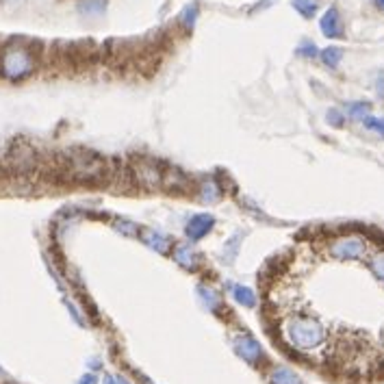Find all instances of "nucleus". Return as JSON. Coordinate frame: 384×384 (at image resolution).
I'll use <instances>...</instances> for the list:
<instances>
[{"mask_svg":"<svg viewBox=\"0 0 384 384\" xmlns=\"http://www.w3.org/2000/svg\"><path fill=\"white\" fill-rule=\"evenodd\" d=\"M284 334H287V341L295 350H315L324 343L326 328L315 317L295 315V317L287 319Z\"/></svg>","mask_w":384,"mask_h":384,"instance_id":"nucleus-1","label":"nucleus"},{"mask_svg":"<svg viewBox=\"0 0 384 384\" xmlns=\"http://www.w3.org/2000/svg\"><path fill=\"white\" fill-rule=\"evenodd\" d=\"M37 59L35 53L24 46L22 41H11V44L0 55V72L9 80H24L35 72Z\"/></svg>","mask_w":384,"mask_h":384,"instance_id":"nucleus-2","label":"nucleus"},{"mask_svg":"<svg viewBox=\"0 0 384 384\" xmlns=\"http://www.w3.org/2000/svg\"><path fill=\"white\" fill-rule=\"evenodd\" d=\"M68 172L78 183H98L107 174V165L100 156L92 152H72L68 159Z\"/></svg>","mask_w":384,"mask_h":384,"instance_id":"nucleus-3","label":"nucleus"},{"mask_svg":"<svg viewBox=\"0 0 384 384\" xmlns=\"http://www.w3.org/2000/svg\"><path fill=\"white\" fill-rule=\"evenodd\" d=\"M369 243L361 235H343L328 243V254L334 261H358L365 259Z\"/></svg>","mask_w":384,"mask_h":384,"instance_id":"nucleus-4","label":"nucleus"},{"mask_svg":"<svg viewBox=\"0 0 384 384\" xmlns=\"http://www.w3.org/2000/svg\"><path fill=\"white\" fill-rule=\"evenodd\" d=\"M163 169L159 167L156 161H150V159H137L133 163V176H135V183L144 189H156L163 185Z\"/></svg>","mask_w":384,"mask_h":384,"instance_id":"nucleus-5","label":"nucleus"},{"mask_svg":"<svg viewBox=\"0 0 384 384\" xmlns=\"http://www.w3.org/2000/svg\"><path fill=\"white\" fill-rule=\"evenodd\" d=\"M7 163H9V167L14 169L16 174H31L33 169L37 167V152H35L28 144L18 142V144H14V148L9 150Z\"/></svg>","mask_w":384,"mask_h":384,"instance_id":"nucleus-6","label":"nucleus"},{"mask_svg":"<svg viewBox=\"0 0 384 384\" xmlns=\"http://www.w3.org/2000/svg\"><path fill=\"white\" fill-rule=\"evenodd\" d=\"M319 28H321V33H324L328 39H341V37L346 35L343 20H341V14H338L336 7L326 9V14L319 18Z\"/></svg>","mask_w":384,"mask_h":384,"instance_id":"nucleus-7","label":"nucleus"},{"mask_svg":"<svg viewBox=\"0 0 384 384\" xmlns=\"http://www.w3.org/2000/svg\"><path fill=\"white\" fill-rule=\"evenodd\" d=\"M235 350H237V354H239L243 361H247L250 365H256V363L263 361V350H261V346L256 343V338H252L250 334L237 336Z\"/></svg>","mask_w":384,"mask_h":384,"instance_id":"nucleus-8","label":"nucleus"},{"mask_svg":"<svg viewBox=\"0 0 384 384\" xmlns=\"http://www.w3.org/2000/svg\"><path fill=\"white\" fill-rule=\"evenodd\" d=\"M213 226H215V218L210 215V213H198V215H193L187 226H185V233L191 241H198V239H204Z\"/></svg>","mask_w":384,"mask_h":384,"instance_id":"nucleus-9","label":"nucleus"},{"mask_svg":"<svg viewBox=\"0 0 384 384\" xmlns=\"http://www.w3.org/2000/svg\"><path fill=\"white\" fill-rule=\"evenodd\" d=\"M174 261L185 270H196L200 265V256L189 243H181L174 247Z\"/></svg>","mask_w":384,"mask_h":384,"instance_id":"nucleus-10","label":"nucleus"},{"mask_svg":"<svg viewBox=\"0 0 384 384\" xmlns=\"http://www.w3.org/2000/svg\"><path fill=\"white\" fill-rule=\"evenodd\" d=\"M76 9L82 18H100L107 11V0H80Z\"/></svg>","mask_w":384,"mask_h":384,"instance_id":"nucleus-11","label":"nucleus"},{"mask_svg":"<svg viewBox=\"0 0 384 384\" xmlns=\"http://www.w3.org/2000/svg\"><path fill=\"white\" fill-rule=\"evenodd\" d=\"M142 241H144L148 247H152V250H156V252H161V254H165V252L169 250V239L163 237V235L156 233V230H144V233H142Z\"/></svg>","mask_w":384,"mask_h":384,"instance_id":"nucleus-12","label":"nucleus"},{"mask_svg":"<svg viewBox=\"0 0 384 384\" xmlns=\"http://www.w3.org/2000/svg\"><path fill=\"white\" fill-rule=\"evenodd\" d=\"M163 185L169 189H187L189 181L183 172H178V169H167L163 174Z\"/></svg>","mask_w":384,"mask_h":384,"instance_id":"nucleus-13","label":"nucleus"},{"mask_svg":"<svg viewBox=\"0 0 384 384\" xmlns=\"http://www.w3.org/2000/svg\"><path fill=\"white\" fill-rule=\"evenodd\" d=\"M222 198V189L220 185L213 181V178H206L200 187V200L202 202H218Z\"/></svg>","mask_w":384,"mask_h":384,"instance_id":"nucleus-14","label":"nucleus"},{"mask_svg":"<svg viewBox=\"0 0 384 384\" xmlns=\"http://www.w3.org/2000/svg\"><path fill=\"white\" fill-rule=\"evenodd\" d=\"M270 382H272V384H302V380L297 378V373H293V371L287 369V367L274 369L272 375H270Z\"/></svg>","mask_w":384,"mask_h":384,"instance_id":"nucleus-15","label":"nucleus"},{"mask_svg":"<svg viewBox=\"0 0 384 384\" xmlns=\"http://www.w3.org/2000/svg\"><path fill=\"white\" fill-rule=\"evenodd\" d=\"M233 295H235V300H237L241 306H245V309H254V306H256V295H254V291H252L250 287L237 284V287L233 289Z\"/></svg>","mask_w":384,"mask_h":384,"instance_id":"nucleus-16","label":"nucleus"},{"mask_svg":"<svg viewBox=\"0 0 384 384\" xmlns=\"http://www.w3.org/2000/svg\"><path fill=\"white\" fill-rule=\"evenodd\" d=\"M198 293H200V300H202V304L208 309V311H220V297H218V293L213 291V289H208V287H204V284H200L198 287Z\"/></svg>","mask_w":384,"mask_h":384,"instance_id":"nucleus-17","label":"nucleus"},{"mask_svg":"<svg viewBox=\"0 0 384 384\" xmlns=\"http://www.w3.org/2000/svg\"><path fill=\"white\" fill-rule=\"evenodd\" d=\"M319 57H321V61H324V65H326V68L336 70V68H338V63H341V59H343V50H341L338 46H328L326 50H321V53H319Z\"/></svg>","mask_w":384,"mask_h":384,"instance_id":"nucleus-18","label":"nucleus"},{"mask_svg":"<svg viewBox=\"0 0 384 384\" xmlns=\"http://www.w3.org/2000/svg\"><path fill=\"white\" fill-rule=\"evenodd\" d=\"M291 5H293V9L300 14L302 18H315L317 16V9H319V5H317V0H291Z\"/></svg>","mask_w":384,"mask_h":384,"instance_id":"nucleus-19","label":"nucleus"},{"mask_svg":"<svg viewBox=\"0 0 384 384\" xmlns=\"http://www.w3.org/2000/svg\"><path fill=\"white\" fill-rule=\"evenodd\" d=\"M198 18H200V5H198V3H189V5L183 9V14H181V24H183L187 31H191Z\"/></svg>","mask_w":384,"mask_h":384,"instance_id":"nucleus-20","label":"nucleus"},{"mask_svg":"<svg viewBox=\"0 0 384 384\" xmlns=\"http://www.w3.org/2000/svg\"><path fill=\"white\" fill-rule=\"evenodd\" d=\"M369 111H371V105L369 102H350L348 105V113H350V117L352 119H365L367 115H369Z\"/></svg>","mask_w":384,"mask_h":384,"instance_id":"nucleus-21","label":"nucleus"},{"mask_svg":"<svg viewBox=\"0 0 384 384\" xmlns=\"http://www.w3.org/2000/svg\"><path fill=\"white\" fill-rule=\"evenodd\" d=\"M369 267H371L373 276L384 282V250H380V252H375V254L371 256Z\"/></svg>","mask_w":384,"mask_h":384,"instance_id":"nucleus-22","label":"nucleus"},{"mask_svg":"<svg viewBox=\"0 0 384 384\" xmlns=\"http://www.w3.org/2000/svg\"><path fill=\"white\" fill-rule=\"evenodd\" d=\"M363 126L367 128V131H373V133H378L380 137H384V117H371V115H367V117L363 119Z\"/></svg>","mask_w":384,"mask_h":384,"instance_id":"nucleus-23","label":"nucleus"},{"mask_svg":"<svg viewBox=\"0 0 384 384\" xmlns=\"http://www.w3.org/2000/svg\"><path fill=\"white\" fill-rule=\"evenodd\" d=\"M300 57H309V59H315L321 50L313 44V41H304V44H300L297 46V50H295Z\"/></svg>","mask_w":384,"mask_h":384,"instance_id":"nucleus-24","label":"nucleus"},{"mask_svg":"<svg viewBox=\"0 0 384 384\" xmlns=\"http://www.w3.org/2000/svg\"><path fill=\"white\" fill-rule=\"evenodd\" d=\"M115 230H119V233H124V235H128V237H135L139 228H137V224H133V222L117 220V222H115Z\"/></svg>","mask_w":384,"mask_h":384,"instance_id":"nucleus-25","label":"nucleus"},{"mask_svg":"<svg viewBox=\"0 0 384 384\" xmlns=\"http://www.w3.org/2000/svg\"><path fill=\"white\" fill-rule=\"evenodd\" d=\"M326 119H328V124L334 126V128H341V126L346 124V117H343V113H341L338 109H330V111L326 113Z\"/></svg>","mask_w":384,"mask_h":384,"instance_id":"nucleus-26","label":"nucleus"},{"mask_svg":"<svg viewBox=\"0 0 384 384\" xmlns=\"http://www.w3.org/2000/svg\"><path fill=\"white\" fill-rule=\"evenodd\" d=\"M375 92H378V96L384 100V74H380V76H378V82H375Z\"/></svg>","mask_w":384,"mask_h":384,"instance_id":"nucleus-27","label":"nucleus"},{"mask_svg":"<svg viewBox=\"0 0 384 384\" xmlns=\"http://www.w3.org/2000/svg\"><path fill=\"white\" fill-rule=\"evenodd\" d=\"M78 384H96V375H92V373H87V375H82Z\"/></svg>","mask_w":384,"mask_h":384,"instance_id":"nucleus-28","label":"nucleus"},{"mask_svg":"<svg viewBox=\"0 0 384 384\" xmlns=\"http://www.w3.org/2000/svg\"><path fill=\"white\" fill-rule=\"evenodd\" d=\"M102 384H117V380H115V375H105Z\"/></svg>","mask_w":384,"mask_h":384,"instance_id":"nucleus-29","label":"nucleus"},{"mask_svg":"<svg viewBox=\"0 0 384 384\" xmlns=\"http://www.w3.org/2000/svg\"><path fill=\"white\" fill-rule=\"evenodd\" d=\"M115 380H117V384H131V382H128L126 378H122V375H117Z\"/></svg>","mask_w":384,"mask_h":384,"instance_id":"nucleus-30","label":"nucleus"},{"mask_svg":"<svg viewBox=\"0 0 384 384\" xmlns=\"http://www.w3.org/2000/svg\"><path fill=\"white\" fill-rule=\"evenodd\" d=\"M373 3H375L378 9H384V0H373Z\"/></svg>","mask_w":384,"mask_h":384,"instance_id":"nucleus-31","label":"nucleus"},{"mask_svg":"<svg viewBox=\"0 0 384 384\" xmlns=\"http://www.w3.org/2000/svg\"><path fill=\"white\" fill-rule=\"evenodd\" d=\"M382 338H384V334H382Z\"/></svg>","mask_w":384,"mask_h":384,"instance_id":"nucleus-32","label":"nucleus"}]
</instances>
